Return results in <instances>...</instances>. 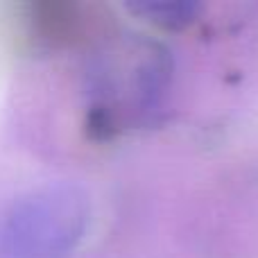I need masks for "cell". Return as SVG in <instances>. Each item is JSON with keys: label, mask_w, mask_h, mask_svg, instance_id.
<instances>
[{"label": "cell", "mask_w": 258, "mask_h": 258, "mask_svg": "<svg viewBox=\"0 0 258 258\" xmlns=\"http://www.w3.org/2000/svg\"><path fill=\"white\" fill-rule=\"evenodd\" d=\"M145 12L152 16V21L163 23V25H183L188 23L197 12V5H147Z\"/></svg>", "instance_id": "6da1fadb"}]
</instances>
